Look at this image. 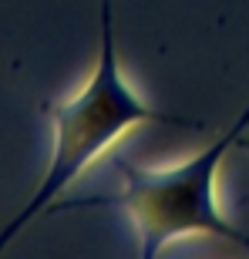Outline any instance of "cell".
<instances>
[{
	"label": "cell",
	"instance_id": "6da1fadb",
	"mask_svg": "<svg viewBox=\"0 0 249 259\" xmlns=\"http://www.w3.org/2000/svg\"><path fill=\"white\" fill-rule=\"evenodd\" d=\"M98 17H101V37H98V64L95 74L74 98L67 101H48L44 115L54 128V152L37 192L27 199V205L14 215L0 232V249L27 226L34 215L51 209L58 195L108 145H115L132 125H179V128H205L202 121L148 108L132 88L124 84L121 64H118L115 30H111V0H98Z\"/></svg>",
	"mask_w": 249,
	"mask_h": 259
},
{
	"label": "cell",
	"instance_id": "7a4b0ae2",
	"mask_svg": "<svg viewBox=\"0 0 249 259\" xmlns=\"http://www.w3.org/2000/svg\"><path fill=\"white\" fill-rule=\"evenodd\" d=\"M249 128V105L242 115L229 125V132L219 135L205 152L192 155L182 165L169 168H145L118 158V175H121V192L115 195H91V199L58 202V209H98V205H115L128 212V219L138 236V252L142 259H155L169 242L182 236H219V239L249 249V236L239 232L216 202V172H219L222 155L232 145H239L242 132Z\"/></svg>",
	"mask_w": 249,
	"mask_h": 259
},
{
	"label": "cell",
	"instance_id": "3957f363",
	"mask_svg": "<svg viewBox=\"0 0 249 259\" xmlns=\"http://www.w3.org/2000/svg\"><path fill=\"white\" fill-rule=\"evenodd\" d=\"M239 148H242V152H249V138H239Z\"/></svg>",
	"mask_w": 249,
	"mask_h": 259
}]
</instances>
